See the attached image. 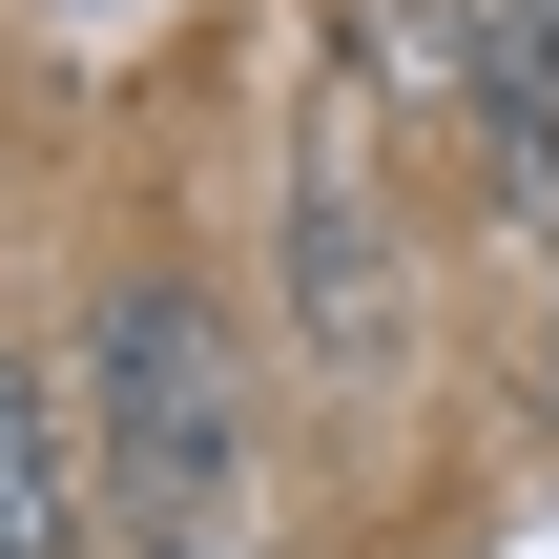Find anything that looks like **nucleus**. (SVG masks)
I'll return each instance as SVG.
<instances>
[{"label":"nucleus","instance_id":"20e7f679","mask_svg":"<svg viewBox=\"0 0 559 559\" xmlns=\"http://www.w3.org/2000/svg\"><path fill=\"white\" fill-rule=\"evenodd\" d=\"M124 559H249V539H228V519H145Z\"/></svg>","mask_w":559,"mask_h":559},{"label":"nucleus","instance_id":"f03ea898","mask_svg":"<svg viewBox=\"0 0 559 559\" xmlns=\"http://www.w3.org/2000/svg\"><path fill=\"white\" fill-rule=\"evenodd\" d=\"M290 270H311V353H332V373H394V249H373V207H353L332 166L290 187Z\"/></svg>","mask_w":559,"mask_h":559},{"label":"nucleus","instance_id":"39448f33","mask_svg":"<svg viewBox=\"0 0 559 559\" xmlns=\"http://www.w3.org/2000/svg\"><path fill=\"white\" fill-rule=\"evenodd\" d=\"M539 41H559V0H539Z\"/></svg>","mask_w":559,"mask_h":559},{"label":"nucleus","instance_id":"7ed1b4c3","mask_svg":"<svg viewBox=\"0 0 559 559\" xmlns=\"http://www.w3.org/2000/svg\"><path fill=\"white\" fill-rule=\"evenodd\" d=\"M83 498H104L83 477V415L0 353V559H83Z\"/></svg>","mask_w":559,"mask_h":559},{"label":"nucleus","instance_id":"f257e3e1","mask_svg":"<svg viewBox=\"0 0 559 559\" xmlns=\"http://www.w3.org/2000/svg\"><path fill=\"white\" fill-rule=\"evenodd\" d=\"M62 394H83V477L124 498V539L145 519H228L249 456H270V373H249V332H228L207 270H104Z\"/></svg>","mask_w":559,"mask_h":559}]
</instances>
